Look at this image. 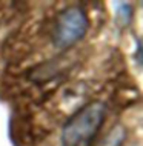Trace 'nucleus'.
<instances>
[{
  "label": "nucleus",
  "instance_id": "nucleus-1",
  "mask_svg": "<svg viewBox=\"0 0 143 146\" xmlns=\"http://www.w3.org/2000/svg\"><path fill=\"white\" fill-rule=\"evenodd\" d=\"M106 118V106L102 102L83 106L62 128L63 146H86L100 131Z\"/></svg>",
  "mask_w": 143,
  "mask_h": 146
},
{
  "label": "nucleus",
  "instance_id": "nucleus-3",
  "mask_svg": "<svg viewBox=\"0 0 143 146\" xmlns=\"http://www.w3.org/2000/svg\"><path fill=\"white\" fill-rule=\"evenodd\" d=\"M125 139H126V129L123 128V126L117 125L116 128L111 129L109 134L97 146H122Z\"/></svg>",
  "mask_w": 143,
  "mask_h": 146
},
{
  "label": "nucleus",
  "instance_id": "nucleus-2",
  "mask_svg": "<svg viewBox=\"0 0 143 146\" xmlns=\"http://www.w3.org/2000/svg\"><path fill=\"white\" fill-rule=\"evenodd\" d=\"M89 26L86 13L80 6L65 8L57 15L54 29H53V43L59 49H68L80 42L85 37Z\"/></svg>",
  "mask_w": 143,
  "mask_h": 146
}]
</instances>
